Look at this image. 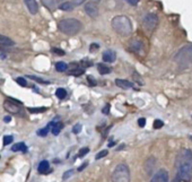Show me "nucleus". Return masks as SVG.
I'll use <instances>...</instances> for the list:
<instances>
[{
    "mask_svg": "<svg viewBox=\"0 0 192 182\" xmlns=\"http://www.w3.org/2000/svg\"><path fill=\"white\" fill-rule=\"evenodd\" d=\"M80 131H82V124L80 123H76L72 128V132L73 134H79Z\"/></svg>",
    "mask_w": 192,
    "mask_h": 182,
    "instance_id": "30",
    "label": "nucleus"
},
{
    "mask_svg": "<svg viewBox=\"0 0 192 182\" xmlns=\"http://www.w3.org/2000/svg\"><path fill=\"white\" fill-rule=\"evenodd\" d=\"M102 58H103V60H104L105 62L112 63V62L115 61V59H116V53H115V52H114L113 50L109 49V50H105L104 52H103V56H102Z\"/></svg>",
    "mask_w": 192,
    "mask_h": 182,
    "instance_id": "11",
    "label": "nucleus"
},
{
    "mask_svg": "<svg viewBox=\"0 0 192 182\" xmlns=\"http://www.w3.org/2000/svg\"><path fill=\"white\" fill-rule=\"evenodd\" d=\"M27 110L31 113H43L46 111V108H28Z\"/></svg>",
    "mask_w": 192,
    "mask_h": 182,
    "instance_id": "24",
    "label": "nucleus"
},
{
    "mask_svg": "<svg viewBox=\"0 0 192 182\" xmlns=\"http://www.w3.org/2000/svg\"><path fill=\"white\" fill-rule=\"evenodd\" d=\"M174 61L180 68H186L192 63V45H185L175 54Z\"/></svg>",
    "mask_w": 192,
    "mask_h": 182,
    "instance_id": "4",
    "label": "nucleus"
},
{
    "mask_svg": "<svg viewBox=\"0 0 192 182\" xmlns=\"http://www.w3.org/2000/svg\"><path fill=\"white\" fill-rule=\"evenodd\" d=\"M28 78L33 79V80H35V81H39V83H41V84H49V81L43 80L42 78H40V77H36V76H29Z\"/></svg>",
    "mask_w": 192,
    "mask_h": 182,
    "instance_id": "29",
    "label": "nucleus"
},
{
    "mask_svg": "<svg viewBox=\"0 0 192 182\" xmlns=\"http://www.w3.org/2000/svg\"><path fill=\"white\" fill-rule=\"evenodd\" d=\"M111 25L113 30L121 36H128L132 32V24L129 18L124 15H119L114 17L111 22Z\"/></svg>",
    "mask_w": 192,
    "mask_h": 182,
    "instance_id": "2",
    "label": "nucleus"
},
{
    "mask_svg": "<svg viewBox=\"0 0 192 182\" xmlns=\"http://www.w3.org/2000/svg\"><path fill=\"white\" fill-rule=\"evenodd\" d=\"M85 13L92 18H96L99 16V6H97V3H93V1L87 3L85 5Z\"/></svg>",
    "mask_w": 192,
    "mask_h": 182,
    "instance_id": "7",
    "label": "nucleus"
},
{
    "mask_svg": "<svg viewBox=\"0 0 192 182\" xmlns=\"http://www.w3.org/2000/svg\"><path fill=\"white\" fill-rule=\"evenodd\" d=\"M95 49H99V45H97V44H92V45H90V51L95 50Z\"/></svg>",
    "mask_w": 192,
    "mask_h": 182,
    "instance_id": "43",
    "label": "nucleus"
},
{
    "mask_svg": "<svg viewBox=\"0 0 192 182\" xmlns=\"http://www.w3.org/2000/svg\"><path fill=\"white\" fill-rule=\"evenodd\" d=\"M11 151L13 152H23V153H25V152L27 151V146H26L24 143L15 144V145L11 147Z\"/></svg>",
    "mask_w": 192,
    "mask_h": 182,
    "instance_id": "18",
    "label": "nucleus"
},
{
    "mask_svg": "<svg viewBox=\"0 0 192 182\" xmlns=\"http://www.w3.org/2000/svg\"><path fill=\"white\" fill-rule=\"evenodd\" d=\"M10 120H11V118L9 117V115H7V117H5V118H3V121H5L6 123L10 122Z\"/></svg>",
    "mask_w": 192,
    "mask_h": 182,
    "instance_id": "41",
    "label": "nucleus"
},
{
    "mask_svg": "<svg viewBox=\"0 0 192 182\" xmlns=\"http://www.w3.org/2000/svg\"><path fill=\"white\" fill-rule=\"evenodd\" d=\"M87 80L89 81V84H90V85H93V86H95V85H96V81H95V79H94L93 77L88 76V77H87Z\"/></svg>",
    "mask_w": 192,
    "mask_h": 182,
    "instance_id": "39",
    "label": "nucleus"
},
{
    "mask_svg": "<svg viewBox=\"0 0 192 182\" xmlns=\"http://www.w3.org/2000/svg\"><path fill=\"white\" fill-rule=\"evenodd\" d=\"M138 124H139V127H140V128H144V127L146 126V119L140 118L138 120Z\"/></svg>",
    "mask_w": 192,
    "mask_h": 182,
    "instance_id": "36",
    "label": "nucleus"
},
{
    "mask_svg": "<svg viewBox=\"0 0 192 182\" xmlns=\"http://www.w3.org/2000/svg\"><path fill=\"white\" fill-rule=\"evenodd\" d=\"M97 69H99V74H101V75H107V74L111 73V68L107 67V66H105V64H99Z\"/></svg>",
    "mask_w": 192,
    "mask_h": 182,
    "instance_id": "22",
    "label": "nucleus"
},
{
    "mask_svg": "<svg viewBox=\"0 0 192 182\" xmlns=\"http://www.w3.org/2000/svg\"><path fill=\"white\" fill-rule=\"evenodd\" d=\"M84 74V69H78V68H75L73 70H70L69 71V75H72V76H79Z\"/></svg>",
    "mask_w": 192,
    "mask_h": 182,
    "instance_id": "26",
    "label": "nucleus"
},
{
    "mask_svg": "<svg viewBox=\"0 0 192 182\" xmlns=\"http://www.w3.org/2000/svg\"><path fill=\"white\" fill-rule=\"evenodd\" d=\"M88 152H89V148H87V147H85V148H82V149H80V151H79V153H78L79 157L85 156V155L87 154Z\"/></svg>",
    "mask_w": 192,
    "mask_h": 182,
    "instance_id": "32",
    "label": "nucleus"
},
{
    "mask_svg": "<svg viewBox=\"0 0 192 182\" xmlns=\"http://www.w3.org/2000/svg\"><path fill=\"white\" fill-rule=\"evenodd\" d=\"M73 174V170H69V171H67L65 174H63V177H62V179L63 180H67L68 178H70L71 175Z\"/></svg>",
    "mask_w": 192,
    "mask_h": 182,
    "instance_id": "35",
    "label": "nucleus"
},
{
    "mask_svg": "<svg viewBox=\"0 0 192 182\" xmlns=\"http://www.w3.org/2000/svg\"><path fill=\"white\" fill-rule=\"evenodd\" d=\"M150 182H168V173L166 170H159L155 173Z\"/></svg>",
    "mask_w": 192,
    "mask_h": 182,
    "instance_id": "9",
    "label": "nucleus"
},
{
    "mask_svg": "<svg viewBox=\"0 0 192 182\" xmlns=\"http://www.w3.org/2000/svg\"><path fill=\"white\" fill-rule=\"evenodd\" d=\"M157 24H158V17H157V15H155V14L146 15L144 18V22H142L144 28L147 32H149V33H152V32L155 30Z\"/></svg>",
    "mask_w": 192,
    "mask_h": 182,
    "instance_id": "6",
    "label": "nucleus"
},
{
    "mask_svg": "<svg viewBox=\"0 0 192 182\" xmlns=\"http://www.w3.org/2000/svg\"><path fill=\"white\" fill-rule=\"evenodd\" d=\"M56 95L59 100H63V98L67 97V91L65 88H58L56 91Z\"/></svg>",
    "mask_w": 192,
    "mask_h": 182,
    "instance_id": "23",
    "label": "nucleus"
},
{
    "mask_svg": "<svg viewBox=\"0 0 192 182\" xmlns=\"http://www.w3.org/2000/svg\"><path fill=\"white\" fill-rule=\"evenodd\" d=\"M97 1H99V0H93V3H97Z\"/></svg>",
    "mask_w": 192,
    "mask_h": 182,
    "instance_id": "44",
    "label": "nucleus"
},
{
    "mask_svg": "<svg viewBox=\"0 0 192 182\" xmlns=\"http://www.w3.org/2000/svg\"><path fill=\"white\" fill-rule=\"evenodd\" d=\"M87 164H88V163H84V165L79 166V168H78V171H83V170H84V168H86V166H87Z\"/></svg>",
    "mask_w": 192,
    "mask_h": 182,
    "instance_id": "42",
    "label": "nucleus"
},
{
    "mask_svg": "<svg viewBox=\"0 0 192 182\" xmlns=\"http://www.w3.org/2000/svg\"><path fill=\"white\" fill-rule=\"evenodd\" d=\"M24 3H25L26 8L28 9V11L32 15L37 14V11H39V3H37L36 0H24Z\"/></svg>",
    "mask_w": 192,
    "mask_h": 182,
    "instance_id": "10",
    "label": "nucleus"
},
{
    "mask_svg": "<svg viewBox=\"0 0 192 182\" xmlns=\"http://www.w3.org/2000/svg\"><path fill=\"white\" fill-rule=\"evenodd\" d=\"M103 113L104 114H109L110 113V104H106L104 107V109H103Z\"/></svg>",
    "mask_w": 192,
    "mask_h": 182,
    "instance_id": "37",
    "label": "nucleus"
},
{
    "mask_svg": "<svg viewBox=\"0 0 192 182\" xmlns=\"http://www.w3.org/2000/svg\"><path fill=\"white\" fill-rule=\"evenodd\" d=\"M84 1H86V0H72L71 3H72L75 6H76V5L78 6V5H82V3H84Z\"/></svg>",
    "mask_w": 192,
    "mask_h": 182,
    "instance_id": "40",
    "label": "nucleus"
},
{
    "mask_svg": "<svg viewBox=\"0 0 192 182\" xmlns=\"http://www.w3.org/2000/svg\"><path fill=\"white\" fill-rule=\"evenodd\" d=\"M176 177L180 181L191 182L192 180V151L182 148L175 158Z\"/></svg>",
    "mask_w": 192,
    "mask_h": 182,
    "instance_id": "1",
    "label": "nucleus"
},
{
    "mask_svg": "<svg viewBox=\"0 0 192 182\" xmlns=\"http://www.w3.org/2000/svg\"><path fill=\"white\" fill-rule=\"evenodd\" d=\"M62 128H63V123H62V122L53 123V126H52V134H53L54 136L59 135L60 131L62 130Z\"/></svg>",
    "mask_w": 192,
    "mask_h": 182,
    "instance_id": "20",
    "label": "nucleus"
},
{
    "mask_svg": "<svg viewBox=\"0 0 192 182\" xmlns=\"http://www.w3.org/2000/svg\"><path fill=\"white\" fill-rule=\"evenodd\" d=\"M112 182H130V170L127 164H119L112 173Z\"/></svg>",
    "mask_w": 192,
    "mask_h": 182,
    "instance_id": "5",
    "label": "nucleus"
},
{
    "mask_svg": "<svg viewBox=\"0 0 192 182\" xmlns=\"http://www.w3.org/2000/svg\"><path fill=\"white\" fill-rule=\"evenodd\" d=\"M16 81L20 85V86H23V87H25L26 85H27V84H26V80L24 78H22V77H18V78L16 79Z\"/></svg>",
    "mask_w": 192,
    "mask_h": 182,
    "instance_id": "34",
    "label": "nucleus"
},
{
    "mask_svg": "<svg viewBox=\"0 0 192 182\" xmlns=\"http://www.w3.org/2000/svg\"><path fill=\"white\" fill-rule=\"evenodd\" d=\"M58 27H59L60 32H62L63 34L72 36L82 31L83 24L80 20L76 19V18H65V19L60 20Z\"/></svg>",
    "mask_w": 192,
    "mask_h": 182,
    "instance_id": "3",
    "label": "nucleus"
},
{
    "mask_svg": "<svg viewBox=\"0 0 192 182\" xmlns=\"http://www.w3.org/2000/svg\"><path fill=\"white\" fill-rule=\"evenodd\" d=\"M156 165V160L155 157H149L148 160L146 161L145 163V168H146L147 174H152V171H154V168Z\"/></svg>",
    "mask_w": 192,
    "mask_h": 182,
    "instance_id": "13",
    "label": "nucleus"
},
{
    "mask_svg": "<svg viewBox=\"0 0 192 182\" xmlns=\"http://www.w3.org/2000/svg\"><path fill=\"white\" fill-rule=\"evenodd\" d=\"M59 8L63 11H71L73 8H75V5H73L71 1H66V3H61V5L59 6Z\"/></svg>",
    "mask_w": 192,
    "mask_h": 182,
    "instance_id": "19",
    "label": "nucleus"
},
{
    "mask_svg": "<svg viewBox=\"0 0 192 182\" xmlns=\"http://www.w3.org/2000/svg\"><path fill=\"white\" fill-rule=\"evenodd\" d=\"M54 67H56V71H60V73H62V71H66V70L68 69V64L66 63V62L59 61V62H56V63L54 64Z\"/></svg>",
    "mask_w": 192,
    "mask_h": 182,
    "instance_id": "21",
    "label": "nucleus"
},
{
    "mask_svg": "<svg viewBox=\"0 0 192 182\" xmlns=\"http://www.w3.org/2000/svg\"><path fill=\"white\" fill-rule=\"evenodd\" d=\"M128 3H130L131 6H137L139 3V0H125Z\"/></svg>",
    "mask_w": 192,
    "mask_h": 182,
    "instance_id": "38",
    "label": "nucleus"
},
{
    "mask_svg": "<svg viewBox=\"0 0 192 182\" xmlns=\"http://www.w3.org/2000/svg\"><path fill=\"white\" fill-rule=\"evenodd\" d=\"M44 6H46L49 9H52L56 5V0H42Z\"/></svg>",
    "mask_w": 192,
    "mask_h": 182,
    "instance_id": "25",
    "label": "nucleus"
},
{
    "mask_svg": "<svg viewBox=\"0 0 192 182\" xmlns=\"http://www.w3.org/2000/svg\"><path fill=\"white\" fill-rule=\"evenodd\" d=\"M164 126V122L162 120H159V119H156L155 121H154V124H152V127L155 129H161L163 128Z\"/></svg>",
    "mask_w": 192,
    "mask_h": 182,
    "instance_id": "27",
    "label": "nucleus"
},
{
    "mask_svg": "<svg viewBox=\"0 0 192 182\" xmlns=\"http://www.w3.org/2000/svg\"><path fill=\"white\" fill-rule=\"evenodd\" d=\"M107 155V151L106 149H104V151H101L99 153H97V155L95 156L96 160H99V158H103V157H105Z\"/></svg>",
    "mask_w": 192,
    "mask_h": 182,
    "instance_id": "31",
    "label": "nucleus"
},
{
    "mask_svg": "<svg viewBox=\"0 0 192 182\" xmlns=\"http://www.w3.org/2000/svg\"><path fill=\"white\" fill-rule=\"evenodd\" d=\"M52 52L56 54H58V56H65V51L61 50V49H56V48H53L52 49Z\"/></svg>",
    "mask_w": 192,
    "mask_h": 182,
    "instance_id": "33",
    "label": "nucleus"
},
{
    "mask_svg": "<svg viewBox=\"0 0 192 182\" xmlns=\"http://www.w3.org/2000/svg\"><path fill=\"white\" fill-rule=\"evenodd\" d=\"M3 109L10 113H14V114H16V113L20 111L19 105H18L17 102H15V100H6L3 102Z\"/></svg>",
    "mask_w": 192,
    "mask_h": 182,
    "instance_id": "8",
    "label": "nucleus"
},
{
    "mask_svg": "<svg viewBox=\"0 0 192 182\" xmlns=\"http://www.w3.org/2000/svg\"><path fill=\"white\" fill-rule=\"evenodd\" d=\"M13 139H14L13 136H5V137H3V145L5 146L9 145V144L13 141Z\"/></svg>",
    "mask_w": 192,
    "mask_h": 182,
    "instance_id": "28",
    "label": "nucleus"
},
{
    "mask_svg": "<svg viewBox=\"0 0 192 182\" xmlns=\"http://www.w3.org/2000/svg\"><path fill=\"white\" fill-rule=\"evenodd\" d=\"M14 44L15 42L10 37H7L0 34V48H9V47H13Z\"/></svg>",
    "mask_w": 192,
    "mask_h": 182,
    "instance_id": "14",
    "label": "nucleus"
},
{
    "mask_svg": "<svg viewBox=\"0 0 192 182\" xmlns=\"http://www.w3.org/2000/svg\"><path fill=\"white\" fill-rule=\"evenodd\" d=\"M115 84H116V86H118V87L123 88V90H128V88H131V87L133 86L132 83H130V81L125 80V79H116Z\"/></svg>",
    "mask_w": 192,
    "mask_h": 182,
    "instance_id": "16",
    "label": "nucleus"
},
{
    "mask_svg": "<svg viewBox=\"0 0 192 182\" xmlns=\"http://www.w3.org/2000/svg\"><path fill=\"white\" fill-rule=\"evenodd\" d=\"M37 171L41 174H46L50 171V164H49L48 161H42L40 163L39 166H37Z\"/></svg>",
    "mask_w": 192,
    "mask_h": 182,
    "instance_id": "15",
    "label": "nucleus"
},
{
    "mask_svg": "<svg viewBox=\"0 0 192 182\" xmlns=\"http://www.w3.org/2000/svg\"><path fill=\"white\" fill-rule=\"evenodd\" d=\"M53 123L54 122H50L48 124L46 127H44V128H42V129H40V130H37V136H40V137H45L46 135L49 134V131H50V129H51V127L53 126Z\"/></svg>",
    "mask_w": 192,
    "mask_h": 182,
    "instance_id": "17",
    "label": "nucleus"
},
{
    "mask_svg": "<svg viewBox=\"0 0 192 182\" xmlns=\"http://www.w3.org/2000/svg\"><path fill=\"white\" fill-rule=\"evenodd\" d=\"M142 48H144V44H142V42L139 39H135L130 42V49L133 52H136V53H140V51L142 50Z\"/></svg>",
    "mask_w": 192,
    "mask_h": 182,
    "instance_id": "12",
    "label": "nucleus"
}]
</instances>
